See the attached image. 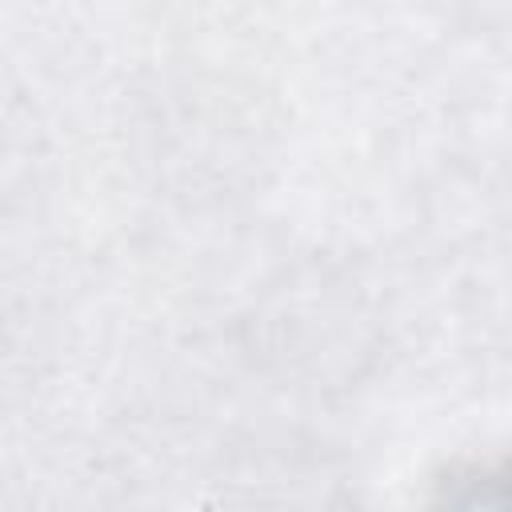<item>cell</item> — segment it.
<instances>
[{
  "mask_svg": "<svg viewBox=\"0 0 512 512\" xmlns=\"http://www.w3.org/2000/svg\"><path fill=\"white\" fill-rule=\"evenodd\" d=\"M440 512H512V464L476 468L444 492Z\"/></svg>",
  "mask_w": 512,
  "mask_h": 512,
  "instance_id": "obj_1",
  "label": "cell"
}]
</instances>
